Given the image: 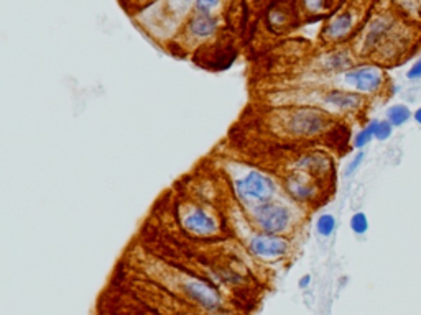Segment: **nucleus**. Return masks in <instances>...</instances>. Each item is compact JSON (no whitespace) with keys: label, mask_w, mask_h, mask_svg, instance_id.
I'll list each match as a JSON object with an SVG mask.
<instances>
[{"label":"nucleus","mask_w":421,"mask_h":315,"mask_svg":"<svg viewBox=\"0 0 421 315\" xmlns=\"http://www.w3.org/2000/svg\"><path fill=\"white\" fill-rule=\"evenodd\" d=\"M237 191L245 199L267 202L274 196L275 186L267 176L257 173V171H251L245 178L237 180Z\"/></svg>","instance_id":"1"},{"label":"nucleus","mask_w":421,"mask_h":315,"mask_svg":"<svg viewBox=\"0 0 421 315\" xmlns=\"http://www.w3.org/2000/svg\"><path fill=\"white\" fill-rule=\"evenodd\" d=\"M256 222L267 233H280L288 226L290 214L285 207L276 203H263L256 208Z\"/></svg>","instance_id":"2"},{"label":"nucleus","mask_w":421,"mask_h":315,"mask_svg":"<svg viewBox=\"0 0 421 315\" xmlns=\"http://www.w3.org/2000/svg\"><path fill=\"white\" fill-rule=\"evenodd\" d=\"M326 128V117L314 109L298 110L290 122V130L303 137H311L321 133Z\"/></svg>","instance_id":"3"},{"label":"nucleus","mask_w":421,"mask_h":315,"mask_svg":"<svg viewBox=\"0 0 421 315\" xmlns=\"http://www.w3.org/2000/svg\"><path fill=\"white\" fill-rule=\"evenodd\" d=\"M346 81L360 92H376L381 89L383 76L377 68H359L346 74Z\"/></svg>","instance_id":"4"},{"label":"nucleus","mask_w":421,"mask_h":315,"mask_svg":"<svg viewBox=\"0 0 421 315\" xmlns=\"http://www.w3.org/2000/svg\"><path fill=\"white\" fill-rule=\"evenodd\" d=\"M184 293H186L191 300L200 304L206 310H217L222 305L221 295L211 286L200 281H189L184 284Z\"/></svg>","instance_id":"5"},{"label":"nucleus","mask_w":421,"mask_h":315,"mask_svg":"<svg viewBox=\"0 0 421 315\" xmlns=\"http://www.w3.org/2000/svg\"><path fill=\"white\" fill-rule=\"evenodd\" d=\"M288 242L281 236H253L251 240V252L260 258H279L288 252Z\"/></svg>","instance_id":"6"},{"label":"nucleus","mask_w":421,"mask_h":315,"mask_svg":"<svg viewBox=\"0 0 421 315\" xmlns=\"http://www.w3.org/2000/svg\"><path fill=\"white\" fill-rule=\"evenodd\" d=\"M184 226H186V229L194 235H209L216 230V222L212 220L209 215L198 208V210L189 212L186 215V219H184Z\"/></svg>","instance_id":"7"},{"label":"nucleus","mask_w":421,"mask_h":315,"mask_svg":"<svg viewBox=\"0 0 421 315\" xmlns=\"http://www.w3.org/2000/svg\"><path fill=\"white\" fill-rule=\"evenodd\" d=\"M353 25H354L353 12H342L339 15L332 18V22L326 26L325 36L327 40H332V41L341 40L353 30Z\"/></svg>","instance_id":"8"},{"label":"nucleus","mask_w":421,"mask_h":315,"mask_svg":"<svg viewBox=\"0 0 421 315\" xmlns=\"http://www.w3.org/2000/svg\"><path fill=\"white\" fill-rule=\"evenodd\" d=\"M390 29H392V22L388 20V18L385 17L377 18V20L370 25V29L367 31V36H365V41H364V48L365 49L376 48V46L385 38V35L390 31Z\"/></svg>","instance_id":"9"},{"label":"nucleus","mask_w":421,"mask_h":315,"mask_svg":"<svg viewBox=\"0 0 421 315\" xmlns=\"http://www.w3.org/2000/svg\"><path fill=\"white\" fill-rule=\"evenodd\" d=\"M326 100L330 102L331 105L339 107L342 110H354L360 107V104H362V99H360L359 94L344 91H331L330 94L326 95Z\"/></svg>","instance_id":"10"},{"label":"nucleus","mask_w":421,"mask_h":315,"mask_svg":"<svg viewBox=\"0 0 421 315\" xmlns=\"http://www.w3.org/2000/svg\"><path fill=\"white\" fill-rule=\"evenodd\" d=\"M217 26V22L214 17H211L209 13H198L193 17L191 23H189V30L193 31L196 36H209L214 33Z\"/></svg>","instance_id":"11"},{"label":"nucleus","mask_w":421,"mask_h":315,"mask_svg":"<svg viewBox=\"0 0 421 315\" xmlns=\"http://www.w3.org/2000/svg\"><path fill=\"white\" fill-rule=\"evenodd\" d=\"M288 191L291 192V196L296 199H302V201L313 196V187L304 183L300 176H293V178L288 180Z\"/></svg>","instance_id":"12"},{"label":"nucleus","mask_w":421,"mask_h":315,"mask_svg":"<svg viewBox=\"0 0 421 315\" xmlns=\"http://www.w3.org/2000/svg\"><path fill=\"white\" fill-rule=\"evenodd\" d=\"M302 166L309 171H314V173H326V171H330V168H331V161L327 160L326 156L311 155V156L303 158Z\"/></svg>","instance_id":"13"},{"label":"nucleus","mask_w":421,"mask_h":315,"mask_svg":"<svg viewBox=\"0 0 421 315\" xmlns=\"http://www.w3.org/2000/svg\"><path fill=\"white\" fill-rule=\"evenodd\" d=\"M411 117V112L410 109L406 107V105H392L390 109H388L387 112V118L388 122H390L392 125H395V127H400V125L406 123Z\"/></svg>","instance_id":"14"},{"label":"nucleus","mask_w":421,"mask_h":315,"mask_svg":"<svg viewBox=\"0 0 421 315\" xmlns=\"http://www.w3.org/2000/svg\"><path fill=\"white\" fill-rule=\"evenodd\" d=\"M377 120H374V122H370L367 127H365L362 132L357 133V137H355L354 145L355 148H362L365 145H369L370 140H372L374 137H376V128H377Z\"/></svg>","instance_id":"15"},{"label":"nucleus","mask_w":421,"mask_h":315,"mask_svg":"<svg viewBox=\"0 0 421 315\" xmlns=\"http://www.w3.org/2000/svg\"><path fill=\"white\" fill-rule=\"evenodd\" d=\"M316 229L319 231V235L323 236H331L332 231H334L336 229V219L332 217L331 214H325L321 215L318 219V224H316Z\"/></svg>","instance_id":"16"},{"label":"nucleus","mask_w":421,"mask_h":315,"mask_svg":"<svg viewBox=\"0 0 421 315\" xmlns=\"http://www.w3.org/2000/svg\"><path fill=\"white\" fill-rule=\"evenodd\" d=\"M350 229H353L354 233L364 235L369 229V220H367V217H365V214H362V212L354 214L353 219H350Z\"/></svg>","instance_id":"17"},{"label":"nucleus","mask_w":421,"mask_h":315,"mask_svg":"<svg viewBox=\"0 0 421 315\" xmlns=\"http://www.w3.org/2000/svg\"><path fill=\"white\" fill-rule=\"evenodd\" d=\"M349 64H350V59L348 58V54H346V53H336V54H332L330 61H327V68L341 69V68L349 66Z\"/></svg>","instance_id":"18"},{"label":"nucleus","mask_w":421,"mask_h":315,"mask_svg":"<svg viewBox=\"0 0 421 315\" xmlns=\"http://www.w3.org/2000/svg\"><path fill=\"white\" fill-rule=\"evenodd\" d=\"M392 127H393V125L388 122V120L378 122L377 128H376V138H377V140H381V141L387 140V138L392 135Z\"/></svg>","instance_id":"19"},{"label":"nucleus","mask_w":421,"mask_h":315,"mask_svg":"<svg viewBox=\"0 0 421 315\" xmlns=\"http://www.w3.org/2000/svg\"><path fill=\"white\" fill-rule=\"evenodd\" d=\"M364 158H365V155H364V151H360L357 156L354 158L353 161H350L349 163V166H348V169H346V178H349V176H353L355 171L359 169V166L362 164V161H364Z\"/></svg>","instance_id":"20"},{"label":"nucleus","mask_w":421,"mask_h":315,"mask_svg":"<svg viewBox=\"0 0 421 315\" xmlns=\"http://www.w3.org/2000/svg\"><path fill=\"white\" fill-rule=\"evenodd\" d=\"M406 76H408V79H420L421 77V58L413 64V66H411V69Z\"/></svg>","instance_id":"21"},{"label":"nucleus","mask_w":421,"mask_h":315,"mask_svg":"<svg viewBox=\"0 0 421 315\" xmlns=\"http://www.w3.org/2000/svg\"><path fill=\"white\" fill-rule=\"evenodd\" d=\"M217 6H219L217 2H198L196 8H200L201 13H209L207 10H211V8H214Z\"/></svg>","instance_id":"22"},{"label":"nucleus","mask_w":421,"mask_h":315,"mask_svg":"<svg viewBox=\"0 0 421 315\" xmlns=\"http://www.w3.org/2000/svg\"><path fill=\"white\" fill-rule=\"evenodd\" d=\"M309 282H311V276H304L303 279H300V287H303V289H306V287L309 286Z\"/></svg>","instance_id":"23"},{"label":"nucleus","mask_w":421,"mask_h":315,"mask_svg":"<svg viewBox=\"0 0 421 315\" xmlns=\"http://www.w3.org/2000/svg\"><path fill=\"white\" fill-rule=\"evenodd\" d=\"M415 120H416V122H418V123L421 125V107H420V109L416 110V112H415Z\"/></svg>","instance_id":"24"}]
</instances>
